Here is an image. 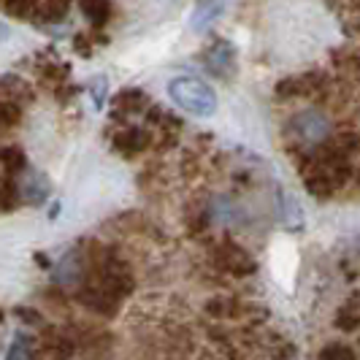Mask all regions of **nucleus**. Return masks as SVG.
<instances>
[{
    "mask_svg": "<svg viewBox=\"0 0 360 360\" xmlns=\"http://www.w3.org/2000/svg\"><path fill=\"white\" fill-rule=\"evenodd\" d=\"M46 3H71V0H46Z\"/></svg>",
    "mask_w": 360,
    "mask_h": 360,
    "instance_id": "4be33fe9",
    "label": "nucleus"
},
{
    "mask_svg": "<svg viewBox=\"0 0 360 360\" xmlns=\"http://www.w3.org/2000/svg\"><path fill=\"white\" fill-rule=\"evenodd\" d=\"M149 144H152V136L146 133L144 127H122V130L111 139V146H114L122 158H136V155H141Z\"/></svg>",
    "mask_w": 360,
    "mask_h": 360,
    "instance_id": "423d86ee",
    "label": "nucleus"
},
{
    "mask_svg": "<svg viewBox=\"0 0 360 360\" xmlns=\"http://www.w3.org/2000/svg\"><path fill=\"white\" fill-rule=\"evenodd\" d=\"M19 195H25V200H30V203H41V200L46 198V193H49V181L44 179L41 174H30L27 176V184L25 187H17Z\"/></svg>",
    "mask_w": 360,
    "mask_h": 360,
    "instance_id": "f8f14e48",
    "label": "nucleus"
},
{
    "mask_svg": "<svg viewBox=\"0 0 360 360\" xmlns=\"http://www.w3.org/2000/svg\"><path fill=\"white\" fill-rule=\"evenodd\" d=\"M328 87V76L323 71H307L298 76H288L276 84V98L279 101H290V98H314L325 92Z\"/></svg>",
    "mask_w": 360,
    "mask_h": 360,
    "instance_id": "7ed1b4c3",
    "label": "nucleus"
},
{
    "mask_svg": "<svg viewBox=\"0 0 360 360\" xmlns=\"http://www.w3.org/2000/svg\"><path fill=\"white\" fill-rule=\"evenodd\" d=\"M0 168H3L6 176H17L19 171H25V152L17 146L0 149Z\"/></svg>",
    "mask_w": 360,
    "mask_h": 360,
    "instance_id": "ddd939ff",
    "label": "nucleus"
},
{
    "mask_svg": "<svg viewBox=\"0 0 360 360\" xmlns=\"http://www.w3.org/2000/svg\"><path fill=\"white\" fill-rule=\"evenodd\" d=\"M217 263H219L222 269L238 274V276H247V274H252V271L257 269L252 257L244 252L238 244H233V241H225V244L217 247Z\"/></svg>",
    "mask_w": 360,
    "mask_h": 360,
    "instance_id": "39448f33",
    "label": "nucleus"
},
{
    "mask_svg": "<svg viewBox=\"0 0 360 360\" xmlns=\"http://www.w3.org/2000/svg\"><path fill=\"white\" fill-rule=\"evenodd\" d=\"M6 360H33V349H30V336H27V333H19L17 339L11 342Z\"/></svg>",
    "mask_w": 360,
    "mask_h": 360,
    "instance_id": "dca6fc26",
    "label": "nucleus"
},
{
    "mask_svg": "<svg viewBox=\"0 0 360 360\" xmlns=\"http://www.w3.org/2000/svg\"><path fill=\"white\" fill-rule=\"evenodd\" d=\"M0 101H11V103H30L33 101V90L27 82H22L19 76H0Z\"/></svg>",
    "mask_w": 360,
    "mask_h": 360,
    "instance_id": "1a4fd4ad",
    "label": "nucleus"
},
{
    "mask_svg": "<svg viewBox=\"0 0 360 360\" xmlns=\"http://www.w3.org/2000/svg\"><path fill=\"white\" fill-rule=\"evenodd\" d=\"M200 60H203V65H206V71L219 76V79H228L236 68V54H233V46L225 41V38H217L214 44L206 49V52L200 54Z\"/></svg>",
    "mask_w": 360,
    "mask_h": 360,
    "instance_id": "20e7f679",
    "label": "nucleus"
},
{
    "mask_svg": "<svg viewBox=\"0 0 360 360\" xmlns=\"http://www.w3.org/2000/svg\"><path fill=\"white\" fill-rule=\"evenodd\" d=\"M19 122H22V106L11 101H0V133L17 127Z\"/></svg>",
    "mask_w": 360,
    "mask_h": 360,
    "instance_id": "2eb2a0df",
    "label": "nucleus"
},
{
    "mask_svg": "<svg viewBox=\"0 0 360 360\" xmlns=\"http://www.w3.org/2000/svg\"><path fill=\"white\" fill-rule=\"evenodd\" d=\"M41 0H0L3 11L14 19H36Z\"/></svg>",
    "mask_w": 360,
    "mask_h": 360,
    "instance_id": "9b49d317",
    "label": "nucleus"
},
{
    "mask_svg": "<svg viewBox=\"0 0 360 360\" xmlns=\"http://www.w3.org/2000/svg\"><path fill=\"white\" fill-rule=\"evenodd\" d=\"M11 36V30H8V25H6V22H0V44H3V41H6V38Z\"/></svg>",
    "mask_w": 360,
    "mask_h": 360,
    "instance_id": "412c9836",
    "label": "nucleus"
},
{
    "mask_svg": "<svg viewBox=\"0 0 360 360\" xmlns=\"http://www.w3.org/2000/svg\"><path fill=\"white\" fill-rule=\"evenodd\" d=\"M219 8H222V0H217V3L214 0L200 3L198 14H195V19H193V22H195V30H203V27H206V25L219 14Z\"/></svg>",
    "mask_w": 360,
    "mask_h": 360,
    "instance_id": "f3484780",
    "label": "nucleus"
},
{
    "mask_svg": "<svg viewBox=\"0 0 360 360\" xmlns=\"http://www.w3.org/2000/svg\"><path fill=\"white\" fill-rule=\"evenodd\" d=\"M336 325H339V328H344V330H355V328H358V304H355V298L349 301V307L339 311Z\"/></svg>",
    "mask_w": 360,
    "mask_h": 360,
    "instance_id": "6ab92c4d",
    "label": "nucleus"
},
{
    "mask_svg": "<svg viewBox=\"0 0 360 360\" xmlns=\"http://www.w3.org/2000/svg\"><path fill=\"white\" fill-rule=\"evenodd\" d=\"M320 360H355V352L347 344H328L320 352Z\"/></svg>",
    "mask_w": 360,
    "mask_h": 360,
    "instance_id": "a211bd4d",
    "label": "nucleus"
},
{
    "mask_svg": "<svg viewBox=\"0 0 360 360\" xmlns=\"http://www.w3.org/2000/svg\"><path fill=\"white\" fill-rule=\"evenodd\" d=\"M108 38L103 30H87V33H79V36L73 38V49H76V54H84V57H90L92 49L95 46H103Z\"/></svg>",
    "mask_w": 360,
    "mask_h": 360,
    "instance_id": "4468645a",
    "label": "nucleus"
},
{
    "mask_svg": "<svg viewBox=\"0 0 360 360\" xmlns=\"http://www.w3.org/2000/svg\"><path fill=\"white\" fill-rule=\"evenodd\" d=\"M106 87H108L106 76H98V79L92 82L90 92H92V101H95V106H98V108L103 106V95H106Z\"/></svg>",
    "mask_w": 360,
    "mask_h": 360,
    "instance_id": "aec40b11",
    "label": "nucleus"
},
{
    "mask_svg": "<svg viewBox=\"0 0 360 360\" xmlns=\"http://www.w3.org/2000/svg\"><path fill=\"white\" fill-rule=\"evenodd\" d=\"M79 8L92 30H106V25L114 19V0H79Z\"/></svg>",
    "mask_w": 360,
    "mask_h": 360,
    "instance_id": "0eeeda50",
    "label": "nucleus"
},
{
    "mask_svg": "<svg viewBox=\"0 0 360 360\" xmlns=\"http://www.w3.org/2000/svg\"><path fill=\"white\" fill-rule=\"evenodd\" d=\"M168 95L179 108H184L193 117H212L217 111L214 90L195 76H176L168 82Z\"/></svg>",
    "mask_w": 360,
    "mask_h": 360,
    "instance_id": "f257e3e1",
    "label": "nucleus"
},
{
    "mask_svg": "<svg viewBox=\"0 0 360 360\" xmlns=\"http://www.w3.org/2000/svg\"><path fill=\"white\" fill-rule=\"evenodd\" d=\"M290 136L298 141L301 146H320L330 139V122L323 111H314V108H307L301 114H295L290 120Z\"/></svg>",
    "mask_w": 360,
    "mask_h": 360,
    "instance_id": "f03ea898",
    "label": "nucleus"
},
{
    "mask_svg": "<svg viewBox=\"0 0 360 360\" xmlns=\"http://www.w3.org/2000/svg\"><path fill=\"white\" fill-rule=\"evenodd\" d=\"M38 76H41V82L46 84V87H63L65 84V79H68V65L65 63H44L41 68H38Z\"/></svg>",
    "mask_w": 360,
    "mask_h": 360,
    "instance_id": "9d476101",
    "label": "nucleus"
},
{
    "mask_svg": "<svg viewBox=\"0 0 360 360\" xmlns=\"http://www.w3.org/2000/svg\"><path fill=\"white\" fill-rule=\"evenodd\" d=\"M149 95L139 87H130V90H122L117 98H114V117H125V114H141L149 108Z\"/></svg>",
    "mask_w": 360,
    "mask_h": 360,
    "instance_id": "6e6552de",
    "label": "nucleus"
}]
</instances>
